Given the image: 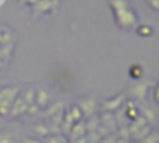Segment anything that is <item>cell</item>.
I'll return each mask as SVG.
<instances>
[{
  "mask_svg": "<svg viewBox=\"0 0 159 143\" xmlns=\"http://www.w3.org/2000/svg\"><path fill=\"white\" fill-rule=\"evenodd\" d=\"M147 138H149V140H144L142 143H157V141H159V135H152V136L149 135Z\"/></svg>",
  "mask_w": 159,
  "mask_h": 143,
  "instance_id": "cell-1",
  "label": "cell"
},
{
  "mask_svg": "<svg viewBox=\"0 0 159 143\" xmlns=\"http://www.w3.org/2000/svg\"><path fill=\"white\" fill-rule=\"evenodd\" d=\"M5 136H7V133L0 135V143H14V140H11V136H9V140H5Z\"/></svg>",
  "mask_w": 159,
  "mask_h": 143,
  "instance_id": "cell-2",
  "label": "cell"
},
{
  "mask_svg": "<svg viewBox=\"0 0 159 143\" xmlns=\"http://www.w3.org/2000/svg\"><path fill=\"white\" fill-rule=\"evenodd\" d=\"M103 143H116V140H115L113 136H110V138H106V140H104Z\"/></svg>",
  "mask_w": 159,
  "mask_h": 143,
  "instance_id": "cell-3",
  "label": "cell"
}]
</instances>
